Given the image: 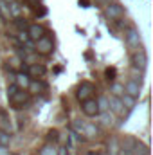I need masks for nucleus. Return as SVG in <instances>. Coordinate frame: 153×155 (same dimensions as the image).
Wrapping results in <instances>:
<instances>
[{"label": "nucleus", "instance_id": "bb28decb", "mask_svg": "<svg viewBox=\"0 0 153 155\" xmlns=\"http://www.w3.org/2000/svg\"><path fill=\"white\" fill-rule=\"evenodd\" d=\"M18 40H20L22 43H27V41H29V36H27V31H20V33H18Z\"/></svg>", "mask_w": 153, "mask_h": 155}, {"label": "nucleus", "instance_id": "a211bd4d", "mask_svg": "<svg viewBox=\"0 0 153 155\" xmlns=\"http://www.w3.org/2000/svg\"><path fill=\"white\" fill-rule=\"evenodd\" d=\"M0 16H2L4 20H11V15H9V9H7V4H4L2 0H0Z\"/></svg>", "mask_w": 153, "mask_h": 155}, {"label": "nucleus", "instance_id": "f257e3e1", "mask_svg": "<svg viewBox=\"0 0 153 155\" xmlns=\"http://www.w3.org/2000/svg\"><path fill=\"white\" fill-rule=\"evenodd\" d=\"M9 99V103H11V107L13 108H16V110H20V108H25L27 105H29V101H31V94L27 92V90H24V88H18L11 97H7Z\"/></svg>", "mask_w": 153, "mask_h": 155}, {"label": "nucleus", "instance_id": "c756f323", "mask_svg": "<svg viewBox=\"0 0 153 155\" xmlns=\"http://www.w3.org/2000/svg\"><path fill=\"white\" fill-rule=\"evenodd\" d=\"M56 152H58V155H69V153H67V148H65V146H63V148H60V150H56Z\"/></svg>", "mask_w": 153, "mask_h": 155}, {"label": "nucleus", "instance_id": "cd10ccee", "mask_svg": "<svg viewBox=\"0 0 153 155\" xmlns=\"http://www.w3.org/2000/svg\"><path fill=\"white\" fill-rule=\"evenodd\" d=\"M16 90H18V87H16L15 83H13V85H7V97H11Z\"/></svg>", "mask_w": 153, "mask_h": 155}, {"label": "nucleus", "instance_id": "9b49d317", "mask_svg": "<svg viewBox=\"0 0 153 155\" xmlns=\"http://www.w3.org/2000/svg\"><path fill=\"white\" fill-rule=\"evenodd\" d=\"M29 83H31V76L27 74V72H18L16 76H15V85L18 87V88H27L29 87Z\"/></svg>", "mask_w": 153, "mask_h": 155}, {"label": "nucleus", "instance_id": "7ed1b4c3", "mask_svg": "<svg viewBox=\"0 0 153 155\" xmlns=\"http://www.w3.org/2000/svg\"><path fill=\"white\" fill-rule=\"evenodd\" d=\"M124 40H126V45H128L130 49H133V51L142 49V47H141V35H139V31H137L135 27H128V29H126Z\"/></svg>", "mask_w": 153, "mask_h": 155}, {"label": "nucleus", "instance_id": "7c9ffc66", "mask_svg": "<svg viewBox=\"0 0 153 155\" xmlns=\"http://www.w3.org/2000/svg\"><path fill=\"white\" fill-rule=\"evenodd\" d=\"M79 5H83V7H88V0H79Z\"/></svg>", "mask_w": 153, "mask_h": 155}, {"label": "nucleus", "instance_id": "473e14b6", "mask_svg": "<svg viewBox=\"0 0 153 155\" xmlns=\"http://www.w3.org/2000/svg\"><path fill=\"white\" fill-rule=\"evenodd\" d=\"M99 155H106V153H99Z\"/></svg>", "mask_w": 153, "mask_h": 155}, {"label": "nucleus", "instance_id": "423d86ee", "mask_svg": "<svg viewBox=\"0 0 153 155\" xmlns=\"http://www.w3.org/2000/svg\"><path fill=\"white\" fill-rule=\"evenodd\" d=\"M96 92V87L90 83V81H83L79 87H77V92H76V97L83 103V101H86V99H90L92 97V94Z\"/></svg>", "mask_w": 153, "mask_h": 155}, {"label": "nucleus", "instance_id": "2eb2a0df", "mask_svg": "<svg viewBox=\"0 0 153 155\" xmlns=\"http://www.w3.org/2000/svg\"><path fill=\"white\" fill-rule=\"evenodd\" d=\"M0 130H2V132L11 134V121L5 117V114H4V112L0 114Z\"/></svg>", "mask_w": 153, "mask_h": 155}, {"label": "nucleus", "instance_id": "f8f14e48", "mask_svg": "<svg viewBox=\"0 0 153 155\" xmlns=\"http://www.w3.org/2000/svg\"><path fill=\"white\" fill-rule=\"evenodd\" d=\"M45 72H47V69L43 67V65H36V63H31V67H29V76H34V78H41L45 76Z\"/></svg>", "mask_w": 153, "mask_h": 155}, {"label": "nucleus", "instance_id": "2f4dec72", "mask_svg": "<svg viewBox=\"0 0 153 155\" xmlns=\"http://www.w3.org/2000/svg\"><path fill=\"white\" fill-rule=\"evenodd\" d=\"M97 4H110V2H115V0H96Z\"/></svg>", "mask_w": 153, "mask_h": 155}, {"label": "nucleus", "instance_id": "72a5a7b5", "mask_svg": "<svg viewBox=\"0 0 153 155\" xmlns=\"http://www.w3.org/2000/svg\"><path fill=\"white\" fill-rule=\"evenodd\" d=\"M88 155H94V153H88Z\"/></svg>", "mask_w": 153, "mask_h": 155}, {"label": "nucleus", "instance_id": "aec40b11", "mask_svg": "<svg viewBox=\"0 0 153 155\" xmlns=\"http://www.w3.org/2000/svg\"><path fill=\"white\" fill-rule=\"evenodd\" d=\"M112 96H115V97H121L122 94H124V85H119V83H114L112 85Z\"/></svg>", "mask_w": 153, "mask_h": 155}, {"label": "nucleus", "instance_id": "f3484780", "mask_svg": "<svg viewBox=\"0 0 153 155\" xmlns=\"http://www.w3.org/2000/svg\"><path fill=\"white\" fill-rule=\"evenodd\" d=\"M83 135H86V137H96V135H97L96 124H85V126H83Z\"/></svg>", "mask_w": 153, "mask_h": 155}, {"label": "nucleus", "instance_id": "9d476101", "mask_svg": "<svg viewBox=\"0 0 153 155\" xmlns=\"http://www.w3.org/2000/svg\"><path fill=\"white\" fill-rule=\"evenodd\" d=\"M43 35H45V29H43V25H40V24H33V25L27 27V36H29V40H33V41L40 40Z\"/></svg>", "mask_w": 153, "mask_h": 155}, {"label": "nucleus", "instance_id": "20e7f679", "mask_svg": "<svg viewBox=\"0 0 153 155\" xmlns=\"http://www.w3.org/2000/svg\"><path fill=\"white\" fill-rule=\"evenodd\" d=\"M132 65H133V69H139L141 72L146 69V65H148V56H146L144 49H137V51L132 52Z\"/></svg>", "mask_w": 153, "mask_h": 155}, {"label": "nucleus", "instance_id": "f03ea898", "mask_svg": "<svg viewBox=\"0 0 153 155\" xmlns=\"http://www.w3.org/2000/svg\"><path fill=\"white\" fill-rule=\"evenodd\" d=\"M34 51L38 54H43V56L52 54V51H54V41H52V38L47 36V35H43L40 40L34 41Z\"/></svg>", "mask_w": 153, "mask_h": 155}, {"label": "nucleus", "instance_id": "5701e85b", "mask_svg": "<svg viewBox=\"0 0 153 155\" xmlns=\"http://www.w3.org/2000/svg\"><path fill=\"white\" fill-rule=\"evenodd\" d=\"M27 88H31L33 92H38V90H43V88H45V85H43V83H38V81H31Z\"/></svg>", "mask_w": 153, "mask_h": 155}, {"label": "nucleus", "instance_id": "a878e982", "mask_svg": "<svg viewBox=\"0 0 153 155\" xmlns=\"http://www.w3.org/2000/svg\"><path fill=\"white\" fill-rule=\"evenodd\" d=\"M115 76H117V72H115L114 67H110V69H106V71H105V78H106L108 81H114Z\"/></svg>", "mask_w": 153, "mask_h": 155}, {"label": "nucleus", "instance_id": "b1692460", "mask_svg": "<svg viewBox=\"0 0 153 155\" xmlns=\"http://www.w3.org/2000/svg\"><path fill=\"white\" fill-rule=\"evenodd\" d=\"M47 139H49V143H56V141L60 139V134H58V130H49V134H47Z\"/></svg>", "mask_w": 153, "mask_h": 155}, {"label": "nucleus", "instance_id": "dca6fc26", "mask_svg": "<svg viewBox=\"0 0 153 155\" xmlns=\"http://www.w3.org/2000/svg\"><path fill=\"white\" fill-rule=\"evenodd\" d=\"M96 101H97L99 114H103V112H108V97H105V96H99Z\"/></svg>", "mask_w": 153, "mask_h": 155}, {"label": "nucleus", "instance_id": "39448f33", "mask_svg": "<svg viewBox=\"0 0 153 155\" xmlns=\"http://www.w3.org/2000/svg\"><path fill=\"white\" fill-rule=\"evenodd\" d=\"M105 15L110 18V20H121L124 16V7L119 4V2H110L106 4L105 7Z\"/></svg>", "mask_w": 153, "mask_h": 155}, {"label": "nucleus", "instance_id": "6e6552de", "mask_svg": "<svg viewBox=\"0 0 153 155\" xmlns=\"http://www.w3.org/2000/svg\"><path fill=\"white\" fill-rule=\"evenodd\" d=\"M108 110H112L114 114H117V116H121V117H126L128 112H130V110H124V107L121 103V97H115V96H112L108 99Z\"/></svg>", "mask_w": 153, "mask_h": 155}, {"label": "nucleus", "instance_id": "c85d7f7f", "mask_svg": "<svg viewBox=\"0 0 153 155\" xmlns=\"http://www.w3.org/2000/svg\"><path fill=\"white\" fill-rule=\"evenodd\" d=\"M0 155H9V150H7V146H0Z\"/></svg>", "mask_w": 153, "mask_h": 155}, {"label": "nucleus", "instance_id": "4be33fe9", "mask_svg": "<svg viewBox=\"0 0 153 155\" xmlns=\"http://www.w3.org/2000/svg\"><path fill=\"white\" fill-rule=\"evenodd\" d=\"M108 152H110V155H117V152H119V143H117V139H112V141H110Z\"/></svg>", "mask_w": 153, "mask_h": 155}, {"label": "nucleus", "instance_id": "ddd939ff", "mask_svg": "<svg viewBox=\"0 0 153 155\" xmlns=\"http://www.w3.org/2000/svg\"><path fill=\"white\" fill-rule=\"evenodd\" d=\"M7 9H9V15H11V18H18V16L22 15V7H20V4H18L16 0L9 2V4H7Z\"/></svg>", "mask_w": 153, "mask_h": 155}, {"label": "nucleus", "instance_id": "412c9836", "mask_svg": "<svg viewBox=\"0 0 153 155\" xmlns=\"http://www.w3.org/2000/svg\"><path fill=\"white\" fill-rule=\"evenodd\" d=\"M13 22H15V25H16L18 31H25V29H27V22H25V18H20V16H18V18H15Z\"/></svg>", "mask_w": 153, "mask_h": 155}, {"label": "nucleus", "instance_id": "1a4fd4ad", "mask_svg": "<svg viewBox=\"0 0 153 155\" xmlns=\"http://www.w3.org/2000/svg\"><path fill=\"white\" fill-rule=\"evenodd\" d=\"M124 94H128V96H132V97H139V94H141V81L132 78V79L124 85Z\"/></svg>", "mask_w": 153, "mask_h": 155}, {"label": "nucleus", "instance_id": "6ab92c4d", "mask_svg": "<svg viewBox=\"0 0 153 155\" xmlns=\"http://www.w3.org/2000/svg\"><path fill=\"white\" fill-rule=\"evenodd\" d=\"M9 143H11V134L0 130V146H9Z\"/></svg>", "mask_w": 153, "mask_h": 155}, {"label": "nucleus", "instance_id": "4468645a", "mask_svg": "<svg viewBox=\"0 0 153 155\" xmlns=\"http://www.w3.org/2000/svg\"><path fill=\"white\" fill-rule=\"evenodd\" d=\"M121 103H122V107H126V110H133V107L137 103V97H132L128 94H122L121 96Z\"/></svg>", "mask_w": 153, "mask_h": 155}, {"label": "nucleus", "instance_id": "0eeeda50", "mask_svg": "<svg viewBox=\"0 0 153 155\" xmlns=\"http://www.w3.org/2000/svg\"><path fill=\"white\" fill-rule=\"evenodd\" d=\"M81 110H83V114H85L86 117H96V116H99L97 101H96L94 97H90V99L83 101V105H81Z\"/></svg>", "mask_w": 153, "mask_h": 155}, {"label": "nucleus", "instance_id": "393cba45", "mask_svg": "<svg viewBox=\"0 0 153 155\" xmlns=\"http://www.w3.org/2000/svg\"><path fill=\"white\" fill-rule=\"evenodd\" d=\"M40 155H56V150H54V146L47 144V146H43V148H41Z\"/></svg>", "mask_w": 153, "mask_h": 155}]
</instances>
